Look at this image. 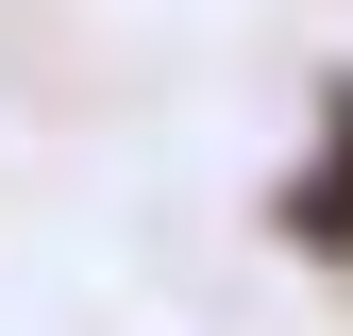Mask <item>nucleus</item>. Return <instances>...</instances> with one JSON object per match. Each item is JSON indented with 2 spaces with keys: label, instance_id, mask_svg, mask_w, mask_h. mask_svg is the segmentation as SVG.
Wrapping results in <instances>:
<instances>
[{
  "label": "nucleus",
  "instance_id": "obj_1",
  "mask_svg": "<svg viewBox=\"0 0 353 336\" xmlns=\"http://www.w3.org/2000/svg\"><path fill=\"white\" fill-rule=\"evenodd\" d=\"M270 235L303 269H353V67L320 84V135H303V168L270 185Z\"/></svg>",
  "mask_w": 353,
  "mask_h": 336
}]
</instances>
